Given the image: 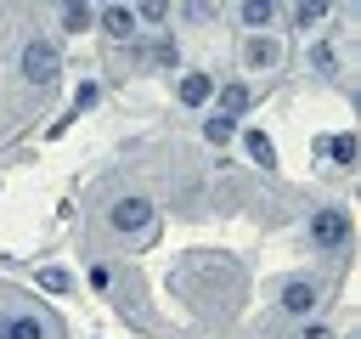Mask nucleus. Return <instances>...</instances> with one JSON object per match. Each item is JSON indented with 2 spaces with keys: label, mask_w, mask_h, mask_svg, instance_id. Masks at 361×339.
<instances>
[{
  "label": "nucleus",
  "mask_w": 361,
  "mask_h": 339,
  "mask_svg": "<svg viewBox=\"0 0 361 339\" xmlns=\"http://www.w3.org/2000/svg\"><path fill=\"white\" fill-rule=\"evenodd\" d=\"M344 237H350V215L344 209H316L310 215V243L316 249H344Z\"/></svg>",
  "instance_id": "obj_1"
},
{
  "label": "nucleus",
  "mask_w": 361,
  "mask_h": 339,
  "mask_svg": "<svg viewBox=\"0 0 361 339\" xmlns=\"http://www.w3.org/2000/svg\"><path fill=\"white\" fill-rule=\"evenodd\" d=\"M56 68H62V56H56V45H51V40H34V45L23 51V79L51 85V79H56Z\"/></svg>",
  "instance_id": "obj_2"
},
{
  "label": "nucleus",
  "mask_w": 361,
  "mask_h": 339,
  "mask_svg": "<svg viewBox=\"0 0 361 339\" xmlns=\"http://www.w3.org/2000/svg\"><path fill=\"white\" fill-rule=\"evenodd\" d=\"M113 232H147L152 226V203L147 198H124V203H113Z\"/></svg>",
  "instance_id": "obj_3"
},
{
  "label": "nucleus",
  "mask_w": 361,
  "mask_h": 339,
  "mask_svg": "<svg viewBox=\"0 0 361 339\" xmlns=\"http://www.w3.org/2000/svg\"><path fill=\"white\" fill-rule=\"evenodd\" d=\"M310 305H316V282H305V277L282 282V311H310Z\"/></svg>",
  "instance_id": "obj_4"
},
{
  "label": "nucleus",
  "mask_w": 361,
  "mask_h": 339,
  "mask_svg": "<svg viewBox=\"0 0 361 339\" xmlns=\"http://www.w3.org/2000/svg\"><path fill=\"white\" fill-rule=\"evenodd\" d=\"M102 28H107L113 40H130V34H135V11H130V6H107V11H102Z\"/></svg>",
  "instance_id": "obj_5"
},
{
  "label": "nucleus",
  "mask_w": 361,
  "mask_h": 339,
  "mask_svg": "<svg viewBox=\"0 0 361 339\" xmlns=\"http://www.w3.org/2000/svg\"><path fill=\"white\" fill-rule=\"evenodd\" d=\"M209 96H214V79H209V73H186V79H180V102H186V107H203Z\"/></svg>",
  "instance_id": "obj_6"
},
{
  "label": "nucleus",
  "mask_w": 361,
  "mask_h": 339,
  "mask_svg": "<svg viewBox=\"0 0 361 339\" xmlns=\"http://www.w3.org/2000/svg\"><path fill=\"white\" fill-rule=\"evenodd\" d=\"M322 153H327L333 164H355V136H350V130H338V136H322Z\"/></svg>",
  "instance_id": "obj_7"
},
{
  "label": "nucleus",
  "mask_w": 361,
  "mask_h": 339,
  "mask_svg": "<svg viewBox=\"0 0 361 339\" xmlns=\"http://www.w3.org/2000/svg\"><path fill=\"white\" fill-rule=\"evenodd\" d=\"M0 339H45V328L34 316H0Z\"/></svg>",
  "instance_id": "obj_8"
},
{
  "label": "nucleus",
  "mask_w": 361,
  "mask_h": 339,
  "mask_svg": "<svg viewBox=\"0 0 361 339\" xmlns=\"http://www.w3.org/2000/svg\"><path fill=\"white\" fill-rule=\"evenodd\" d=\"M243 62L248 68H276V40H248L243 45Z\"/></svg>",
  "instance_id": "obj_9"
},
{
  "label": "nucleus",
  "mask_w": 361,
  "mask_h": 339,
  "mask_svg": "<svg viewBox=\"0 0 361 339\" xmlns=\"http://www.w3.org/2000/svg\"><path fill=\"white\" fill-rule=\"evenodd\" d=\"M243 147H248V158H254V164H265V170L276 164V147H271V136H265V130H248V136H243Z\"/></svg>",
  "instance_id": "obj_10"
},
{
  "label": "nucleus",
  "mask_w": 361,
  "mask_h": 339,
  "mask_svg": "<svg viewBox=\"0 0 361 339\" xmlns=\"http://www.w3.org/2000/svg\"><path fill=\"white\" fill-rule=\"evenodd\" d=\"M243 107H248V85H237V79L220 85V119H231V113H243Z\"/></svg>",
  "instance_id": "obj_11"
},
{
  "label": "nucleus",
  "mask_w": 361,
  "mask_h": 339,
  "mask_svg": "<svg viewBox=\"0 0 361 339\" xmlns=\"http://www.w3.org/2000/svg\"><path fill=\"white\" fill-rule=\"evenodd\" d=\"M90 23H96V11H90V6H68V11H62V28H68V34H85Z\"/></svg>",
  "instance_id": "obj_12"
},
{
  "label": "nucleus",
  "mask_w": 361,
  "mask_h": 339,
  "mask_svg": "<svg viewBox=\"0 0 361 339\" xmlns=\"http://www.w3.org/2000/svg\"><path fill=\"white\" fill-rule=\"evenodd\" d=\"M231 130H237V119H220V113H214V119L203 124V136H209L214 147H220V141H231Z\"/></svg>",
  "instance_id": "obj_13"
},
{
  "label": "nucleus",
  "mask_w": 361,
  "mask_h": 339,
  "mask_svg": "<svg viewBox=\"0 0 361 339\" xmlns=\"http://www.w3.org/2000/svg\"><path fill=\"white\" fill-rule=\"evenodd\" d=\"M39 288H51V294H68V271H62V266H45V271H39Z\"/></svg>",
  "instance_id": "obj_14"
},
{
  "label": "nucleus",
  "mask_w": 361,
  "mask_h": 339,
  "mask_svg": "<svg viewBox=\"0 0 361 339\" xmlns=\"http://www.w3.org/2000/svg\"><path fill=\"white\" fill-rule=\"evenodd\" d=\"M243 23H254V28L271 23V0H248V6H243Z\"/></svg>",
  "instance_id": "obj_15"
},
{
  "label": "nucleus",
  "mask_w": 361,
  "mask_h": 339,
  "mask_svg": "<svg viewBox=\"0 0 361 339\" xmlns=\"http://www.w3.org/2000/svg\"><path fill=\"white\" fill-rule=\"evenodd\" d=\"M322 11H327V6H322V0H316V6H299V11H293V17H299V28H310V23H316V17H322Z\"/></svg>",
  "instance_id": "obj_16"
},
{
  "label": "nucleus",
  "mask_w": 361,
  "mask_h": 339,
  "mask_svg": "<svg viewBox=\"0 0 361 339\" xmlns=\"http://www.w3.org/2000/svg\"><path fill=\"white\" fill-rule=\"evenodd\" d=\"M90 102H96V85H79V90H73V107H79V113H85V107H90Z\"/></svg>",
  "instance_id": "obj_17"
},
{
  "label": "nucleus",
  "mask_w": 361,
  "mask_h": 339,
  "mask_svg": "<svg viewBox=\"0 0 361 339\" xmlns=\"http://www.w3.org/2000/svg\"><path fill=\"white\" fill-rule=\"evenodd\" d=\"M293 339H327V328H305V333H293Z\"/></svg>",
  "instance_id": "obj_18"
}]
</instances>
